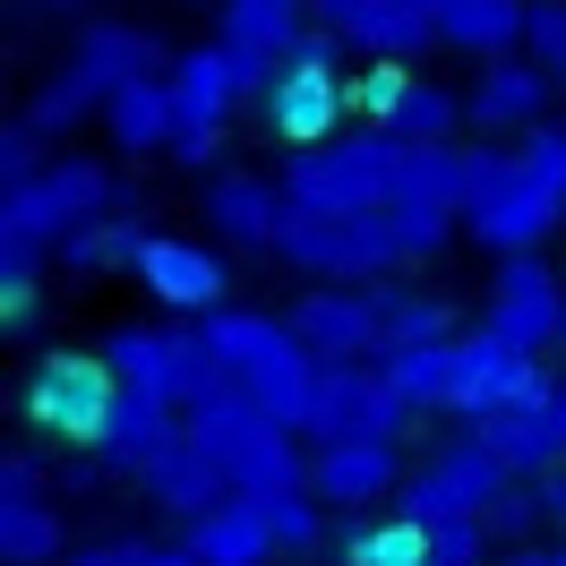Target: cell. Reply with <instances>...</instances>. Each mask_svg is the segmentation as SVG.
<instances>
[{
    "label": "cell",
    "mask_w": 566,
    "mask_h": 566,
    "mask_svg": "<svg viewBox=\"0 0 566 566\" xmlns=\"http://www.w3.org/2000/svg\"><path fill=\"white\" fill-rule=\"evenodd\" d=\"M395 172H403V146H395L387 129H344L335 146L292 155L283 198H292V214H387Z\"/></svg>",
    "instance_id": "3"
},
{
    "label": "cell",
    "mask_w": 566,
    "mask_h": 566,
    "mask_svg": "<svg viewBox=\"0 0 566 566\" xmlns=\"http://www.w3.org/2000/svg\"><path fill=\"white\" fill-rule=\"evenodd\" d=\"M43 172H52L43 138H35V129H9V138H0V180H9V189H27V180H43Z\"/></svg>",
    "instance_id": "42"
},
{
    "label": "cell",
    "mask_w": 566,
    "mask_h": 566,
    "mask_svg": "<svg viewBox=\"0 0 566 566\" xmlns=\"http://www.w3.org/2000/svg\"><path fill=\"white\" fill-rule=\"evenodd\" d=\"M429 566H497L490 524H438L429 532Z\"/></svg>",
    "instance_id": "39"
},
{
    "label": "cell",
    "mask_w": 566,
    "mask_h": 566,
    "mask_svg": "<svg viewBox=\"0 0 566 566\" xmlns=\"http://www.w3.org/2000/svg\"><path fill=\"white\" fill-rule=\"evenodd\" d=\"M403 455L395 447H318L310 455V490H318V506H344V515H369V506H387V497H403Z\"/></svg>",
    "instance_id": "17"
},
{
    "label": "cell",
    "mask_w": 566,
    "mask_h": 566,
    "mask_svg": "<svg viewBox=\"0 0 566 566\" xmlns=\"http://www.w3.org/2000/svg\"><path fill=\"white\" fill-rule=\"evenodd\" d=\"M387 214H403V223H463V146H403Z\"/></svg>",
    "instance_id": "21"
},
{
    "label": "cell",
    "mask_w": 566,
    "mask_h": 566,
    "mask_svg": "<svg viewBox=\"0 0 566 566\" xmlns=\"http://www.w3.org/2000/svg\"><path fill=\"white\" fill-rule=\"evenodd\" d=\"M549 515V490H532V481H515V490L497 497V515H490V541L497 549H524V532Z\"/></svg>",
    "instance_id": "38"
},
{
    "label": "cell",
    "mask_w": 566,
    "mask_h": 566,
    "mask_svg": "<svg viewBox=\"0 0 566 566\" xmlns=\"http://www.w3.org/2000/svg\"><path fill=\"white\" fill-rule=\"evenodd\" d=\"M344 112H353V77H335V70H301V61H283L275 86H266V120H275V138L292 146V155L335 146V138H344Z\"/></svg>",
    "instance_id": "16"
},
{
    "label": "cell",
    "mask_w": 566,
    "mask_h": 566,
    "mask_svg": "<svg viewBox=\"0 0 566 566\" xmlns=\"http://www.w3.org/2000/svg\"><path fill=\"white\" fill-rule=\"evenodd\" d=\"M180 438H189V421H180L172 403H146V395H120L112 403V421H104V447L95 455L112 463V472H155V463H172L180 455Z\"/></svg>",
    "instance_id": "20"
},
{
    "label": "cell",
    "mask_w": 566,
    "mask_h": 566,
    "mask_svg": "<svg viewBox=\"0 0 566 566\" xmlns=\"http://www.w3.org/2000/svg\"><path fill=\"white\" fill-rule=\"evenodd\" d=\"M138 549L146 541H95V549H77L70 566H138Z\"/></svg>",
    "instance_id": "45"
},
{
    "label": "cell",
    "mask_w": 566,
    "mask_h": 566,
    "mask_svg": "<svg viewBox=\"0 0 566 566\" xmlns=\"http://www.w3.org/2000/svg\"><path fill=\"white\" fill-rule=\"evenodd\" d=\"M301 35H310V9H292V0H223V35L214 43H232V52H249V61L283 70Z\"/></svg>",
    "instance_id": "26"
},
{
    "label": "cell",
    "mask_w": 566,
    "mask_h": 566,
    "mask_svg": "<svg viewBox=\"0 0 566 566\" xmlns=\"http://www.w3.org/2000/svg\"><path fill=\"white\" fill-rule=\"evenodd\" d=\"M378 292V326H387V360L395 353H429V344H455V310L438 292H403V283H369Z\"/></svg>",
    "instance_id": "29"
},
{
    "label": "cell",
    "mask_w": 566,
    "mask_h": 566,
    "mask_svg": "<svg viewBox=\"0 0 566 566\" xmlns=\"http://www.w3.org/2000/svg\"><path fill=\"white\" fill-rule=\"evenodd\" d=\"M335 566H429V532L403 524V515H360V524H344V541H335Z\"/></svg>",
    "instance_id": "32"
},
{
    "label": "cell",
    "mask_w": 566,
    "mask_h": 566,
    "mask_svg": "<svg viewBox=\"0 0 566 566\" xmlns=\"http://www.w3.org/2000/svg\"><path fill=\"white\" fill-rule=\"evenodd\" d=\"M112 214H129L120 180H112L95 155H52L43 180H27V189L0 198V241H35V249L61 258V241L95 232V223H112Z\"/></svg>",
    "instance_id": "4"
},
{
    "label": "cell",
    "mask_w": 566,
    "mask_h": 566,
    "mask_svg": "<svg viewBox=\"0 0 566 566\" xmlns=\"http://www.w3.org/2000/svg\"><path fill=\"white\" fill-rule=\"evenodd\" d=\"M310 18L335 27L369 70H412L429 43H438V0H326Z\"/></svg>",
    "instance_id": "12"
},
{
    "label": "cell",
    "mask_w": 566,
    "mask_h": 566,
    "mask_svg": "<svg viewBox=\"0 0 566 566\" xmlns=\"http://www.w3.org/2000/svg\"><path fill=\"white\" fill-rule=\"evenodd\" d=\"M292 335L310 344V353L326 360V369H360V360H387V326H378V292H335V283H318V292H301L292 301Z\"/></svg>",
    "instance_id": "13"
},
{
    "label": "cell",
    "mask_w": 566,
    "mask_h": 566,
    "mask_svg": "<svg viewBox=\"0 0 566 566\" xmlns=\"http://www.w3.org/2000/svg\"><path fill=\"white\" fill-rule=\"evenodd\" d=\"M275 258H283V266H301L310 283L369 292V283H395L403 241H395L387 214H292V232H283Z\"/></svg>",
    "instance_id": "6"
},
{
    "label": "cell",
    "mask_w": 566,
    "mask_h": 566,
    "mask_svg": "<svg viewBox=\"0 0 566 566\" xmlns=\"http://www.w3.org/2000/svg\"><path fill=\"white\" fill-rule=\"evenodd\" d=\"M497 566H558L549 549H497Z\"/></svg>",
    "instance_id": "47"
},
{
    "label": "cell",
    "mask_w": 566,
    "mask_h": 566,
    "mask_svg": "<svg viewBox=\"0 0 566 566\" xmlns=\"http://www.w3.org/2000/svg\"><path fill=\"white\" fill-rule=\"evenodd\" d=\"M472 438H481V447H490V455L506 463L515 481H532V490L566 472V429H558V403H549V412H541V403L490 412V421H472Z\"/></svg>",
    "instance_id": "18"
},
{
    "label": "cell",
    "mask_w": 566,
    "mask_h": 566,
    "mask_svg": "<svg viewBox=\"0 0 566 566\" xmlns=\"http://www.w3.org/2000/svg\"><path fill=\"white\" fill-rule=\"evenodd\" d=\"M403 86H412V70H360V77H353V104L369 112V129H387V120H395Z\"/></svg>",
    "instance_id": "40"
},
{
    "label": "cell",
    "mask_w": 566,
    "mask_h": 566,
    "mask_svg": "<svg viewBox=\"0 0 566 566\" xmlns=\"http://www.w3.org/2000/svg\"><path fill=\"white\" fill-rule=\"evenodd\" d=\"M146 497H155L164 515H180V524L198 532L207 515H223V506H232V481H223V463H214V455H198V447L180 438V455L146 472Z\"/></svg>",
    "instance_id": "23"
},
{
    "label": "cell",
    "mask_w": 566,
    "mask_h": 566,
    "mask_svg": "<svg viewBox=\"0 0 566 566\" xmlns=\"http://www.w3.org/2000/svg\"><path fill=\"white\" fill-rule=\"evenodd\" d=\"M558 429H566V387H558Z\"/></svg>",
    "instance_id": "49"
},
{
    "label": "cell",
    "mask_w": 566,
    "mask_h": 566,
    "mask_svg": "<svg viewBox=\"0 0 566 566\" xmlns=\"http://www.w3.org/2000/svg\"><path fill=\"white\" fill-rule=\"evenodd\" d=\"M35 318H43V292H35V283H0V326H9V335H27Z\"/></svg>",
    "instance_id": "44"
},
{
    "label": "cell",
    "mask_w": 566,
    "mask_h": 566,
    "mask_svg": "<svg viewBox=\"0 0 566 566\" xmlns=\"http://www.w3.org/2000/svg\"><path fill=\"white\" fill-rule=\"evenodd\" d=\"M515 155H524V180H532V189H541L549 207H566V129H558V120H549V129H532Z\"/></svg>",
    "instance_id": "36"
},
{
    "label": "cell",
    "mask_w": 566,
    "mask_h": 566,
    "mask_svg": "<svg viewBox=\"0 0 566 566\" xmlns=\"http://www.w3.org/2000/svg\"><path fill=\"white\" fill-rule=\"evenodd\" d=\"M541 490H549V515L566 524V472H558V481H541Z\"/></svg>",
    "instance_id": "48"
},
{
    "label": "cell",
    "mask_w": 566,
    "mask_h": 566,
    "mask_svg": "<svg viewBox=\"0 0 566 566\" xmlns=\"http://www.w3.org/2000/svg\"><path fill=\"white\" fill-rule=\"evenodd\" d=\"M112 403H120V387H112L104 360H86V353H43L27 369V387H18V412L35 429H52V438H77V447H104Z\"/></svg>",
    "instance_id": "8"
},
{
    "label": "cell",
    "mask_w": 566,
    "mask_h": 566,
    "mask_svg": "<svg viewBox=\"0 0 566 566\" xmlns=\"http://www.w3.org/2000/svg\"><path fill=\"white\" fill-rule=\"evenodd\" d=\"M549 95H558V77L541 70V61H490V70L463 86V120L481 129L490 146H524L532 129H549Z\"/></svg>",
    "instance_id": "14"
},
{
    "label": "cell",
    "mask_w": 566,
    "mask_h": 566,
    "mask_svg": "<svg viewBox=\"0 0 566 566\" xmlns=\"http://www.w3.org/2000/svg\"><path fill=\"white\" fill-rule=\"evenodd\" d=\"M403 429H412V403L395 395V378L378 369V360H360V369H326L318 421H310L318 447H395Z\"/></svg>",
    "instance_id": "10"
},
{
    "label": "cell",
    "mask_w": 566,
    "mask_h": 566,
    "mask_svg": "<svg viewBox=\"0 0 566 566\" xmlns=\"http://www.w3.org/2000/svg\"><path fill=\"white\" fill-rule=\"evenodd\" d=\"M77 70L95 77L104 95H120V86H138V77H172V61H164V43L138 35V27H86V43L70 52Z\"/></svg>",
    "instance_id": "25"
},
{
    "label": "cell",
    "mask_w": 566,
    "mask_h": 566,
    "mask_svg": "<svg viewBox=\"0 0 566 566\" xmlns=\"http://www.w3.org/2000/svg\"><path fill=\"white\" fill-rule=\"evenodd\" d=\"M463 353V378H455V421H490V412H515V403H558V378H549V360H524L515 344H497L490 326H472L455 344Z\"/></svg>",
    "instance_id": "11"
},
{
    "label": "cell",
    "mask_w": 566,
    "mask_h": 566,
    "mask_svg": "<svg viewBox=\"0 0 566 566\" xmlns=\"http://www.w3.org/2000/svg\"><path fill=\"white\" fill-rule=\"evenodd\" d=\"M189 447L223 463L232 497H249V506L318 497V490H310V463H301V447H292V429H275L241 387H223L214 403H198V412H189Z\"/></svg>",
    "instance_id": "1"
},
{
    "label": "cell",
    "mask_w": 566,
    "mask_h": 566,
    "mask_svg": "<svg viewBox=\"0 0 566 566\" xmlns=\"http://www.w3.org/2000/svg\"><path fill=\"white\" fill-rule=\"evenodd\" d=\"M532 61L566 86V0H541V9H532Z\"/></svg>",
    "instance_id": "41"
},
{
    "label": "cell",
    "mask_w": 566,
    "mask_h": 566,
    "mask_svg": "<svg viewBox=\"0 0 566 566\" xmlns=\"http://www.w3.org/2000/svg\"><path fill=\"white\" fill-rule=\"evenodd\" d=\"M198 335H207V353L223 360V378H232V387H249V378L292 344V326L266 318V310H223V318H207Z\"/></svg>",
    "instance_id": "27"
},
{
    "label": "cell",
    "mask_w": 566,
    "mask_h": 566,
    "mask_svg": "<svg viewBox=\"0 0 566 566\" xmlns=\"http://www.w3.org/2000/svg\"><path fill=\"white\" fill-rule=\"evenodd\" d=\"M172 77H138V86H120L104 104V138L120 146V155H172Z\"/></svg>",
    "instance_id": "24"
},
{
    "label": "cell",
    "mask_w": 566,
    "mask_h": 566,
    "mask_svg": "<svg viewBox=\"0 0 566 566\" xmlns=\"http://www.w3.org/2000/svg\"><path fill=\"white\" fill-rule=\"evenodd\" d=\"M506 490H515V472H506V463L463 429V438H447V447L403 481L395 515H403V524H421V532H438V524H490Z\"/></svg>",
    "instance_id": "7"
},
{
    "label": "cell",
    "mask_w": 566,
    "mask_h": 566,
    "mask_svg": "<svg viewBox=\"0 0 566 566\" xmlns=\"http://www.w3.org/2000/svg\"><path fill=\"white\" fill-rule=\"evenodd\" d=\"M189 549H198V566H275V524H266V506H249V497H232L223 515H207V524L189 532Z\"/></svg>",
    "instance_id": "28"
},
{
    "label": "cell",
    "mask_w": 566,
    "mask_h": 566,
    "mask_svg": "<svg viewBox=\"0 0 566 566\" xmlns=\"http://www.w3.org/2000/svg\"><path fill=\"white\" fill-rule=\"evenodd\" d=\"M266 524H275L283 558H310V549L326 541V506H318V497H283V506H266Z\"/></svg>",
    "instance_id": "37"
},
{
    "label": "cell",
    "mask_w": 566,
    "mask_h": 566,
    "mask_svg": "<svg viewBox=\"0 0 566 566\" xmlns=\"http://www.w3.org/2000/svg\"><path fill=\"white\" fill-rule=\"evenodd\" d=\"M0 506H43V463L35 455H9V463H0Z\"/></svg>",
    "instance_id": "43"
},
{
    "label": "cell",
    "mask_w": 566,
    "mask_h": 566,
    "mask_svg": "<svg viewBox=\"0 0 566 566\" xmlns=\"http://www.w3.org/2000/svg\"><path fill=\"white\" fill-rule=\"evenodd\" d=\"M155 241L146 223H129V214H112V223H95V232H77V241H61V266H77V275H138V249Z\"/></svg>",
    "instance_id": "34"
},
{
    "label": "cell",
    "mask_w": 566,
    "mask_h": 566,
    "mask_svg": "<svg viewBox=\"0 0 566 566\" xmlns=\"http://www.w3.org/2000/svg\"><path fill=\"white\" fill-rule=\"evenodd\" d=\"M438 43L472 52L481 70L515 61V43H532V0H438Z\"/></svg>",
    "instance_id": "22"
},
{
    "label": "cell",
    "mask_w": 566,
    "mask_h": 566,
    "mask_svg": "<svg viewBox=\"0 0 566 566\" xmlns=\"http://www.w3.org/2000/svg\"><path fill=\"white\" fill-rule=\"evenodd\" d=\"M70 524H61V506L43 497V506H0V566H70Z\"/></svg>",
    "instance_id": "30"
},
{
    "label": "cell",
    "mask_w": 566,
    "mask_h": 566,
    "mask_svg": "<svg viewBox=\"0 0 566 566\" xmlns=\"http://www.w3.org/2000/svg\"><path fill=\"white\" fill-rule=\"evenodd\" d=\"M463 344V335H455ZM455 344H429V353H395V360H378L395 378V395L412 403V412H455V378H463V353Z\"/></svg>",
    "instance_id": "31"
},
{
    "label": "cell",
    "mask_w": 566,
    "mask_h": 566,
    "mask_svg": "<svg viewBox=\"0 0 566 566\" xmlns=\"http://www.w3.org/2000/svg\"><path fill=\"white\" fill-rule=\"evenodd\" d=\"M566 223V207H549L524 180V155L515 146H463V232L490 249L497 266L506 258H541V241Z\"/></svg>",
    "instance_id": "2"
},
{
    "label": "cell",
    "mask_w": 566,
    "mask_h": 566,
    "mask_svg": "<svg viewBox=\"0 0 566 566\" xmlns=\"http://www.w3.org/2000/svg\"><path fill=\"white\" fill-rule=\"evenodd\" d=\"M497 344H515L524 360L566 353V275L549 258H506L490 283V318H481Z\"/></svg>",
    "instance_id": "9"
},
{
    "label": "cell",
    "mask_w": 566,
    "mask_h": 566,
    "mask_svg": "<svg viewBox=\"0 0 566 566\" xmlns=\"http://www.w3.org/2000/svg\"><path fill=\"white\" fill-rule=\"evenodd\" d=\"M207 223H223V241H232V249H283V232H292V198H283V180L223 172V180H207Z\"/></svg>",
    "instance_id": "19"
},
{
    "label": "cell",
    "mask_w": 566,
    "mask_h": 566,
    "mask_svg": "<svg viewBox=\"0 0 566 566\" xmlns=\"http://www.w3.org/2000/svg\"><path fill=\"white\" fill-rule=\"evenodd\" d=\"M455 129H463V95L455 86H429V77L403 86V104H395V120H387L395 146H455Z\"/></svg>",
    "instance_id": "33"
},
{
    "label": "cell",
    "mask_w": 566,
    "mask_h": 566,
    "mask_svg": "<svg viewBox=\"0 0 566 566\" xmlns=\"http://www.w3.org/2000/svg\"><path fill=\"white\" fill-rule=\"evenodd\" d=\"M138 283L164 301V310H180V318H223V292H232V275H223V258H214L207 241H189V232H155V241L138 249Z\"/></svg>",
    "instance_id": "15"
},
{
    "label": "cell",
    "mask_w": 566,
    "mask_h": 566,
    "mask_svg": "<svg viewBox=\"0 0 566 566\" xmlns=\"http://www.w3.org/2000/svg\"><path fill=\"white\" fill-rule=\"evenodd\" d=\"M266 86H275V70L266 61H249V52H232V43H198V52H180L172 61V164H214V146H223V120L241 104H266Z\"/></svg>",
    "instance_id": "5"
},
{
    "label": "cell",
    "mask_w": 566,
    "mask_h": 566,
    "mask_svg": "<svg viewBox=\"0 0 566 566\" xmlns=\"http://www.w3.org/2000/svg\"><path fill=\"white\" fill-rule=\"evenodd\" d=\"M558 566H566V549H558Z\"/></svg>",
    "instance_id": "50"
},
{
    "label": "cell",
    "mask_w": 566,
    "mask_h": 566,
    "mask_svg": "<svg viewBox=\"0 0 566 566\" xmlns=\"http://www.w3.org/2000/svg\"><path fill=\"white\" fill-rule=\"evenodd\" d=\"M138 566H198V549H189V541H164V549L146 541V549H138Z\"/></svg>",
    "instance_id": "46"
},
{
    "label": "cell",
    "mask_w": 566,
    "mask_h": 566,
    "mask_svg": "<svg viewBox=\"0 0 566 566\" xmlns=\"http://www.w3.org/2000/svg\"><path fill=\"white\" fill-rule=\"evenodd\" d=\"M104 104H112V95H104V86H95V77L70 61V70H61V77H52V86L35 95L27 129H35V138H52V129H70V120H86V112H104Z\"/></svg>",
    "instance_id": "35"
}]
</instances>
